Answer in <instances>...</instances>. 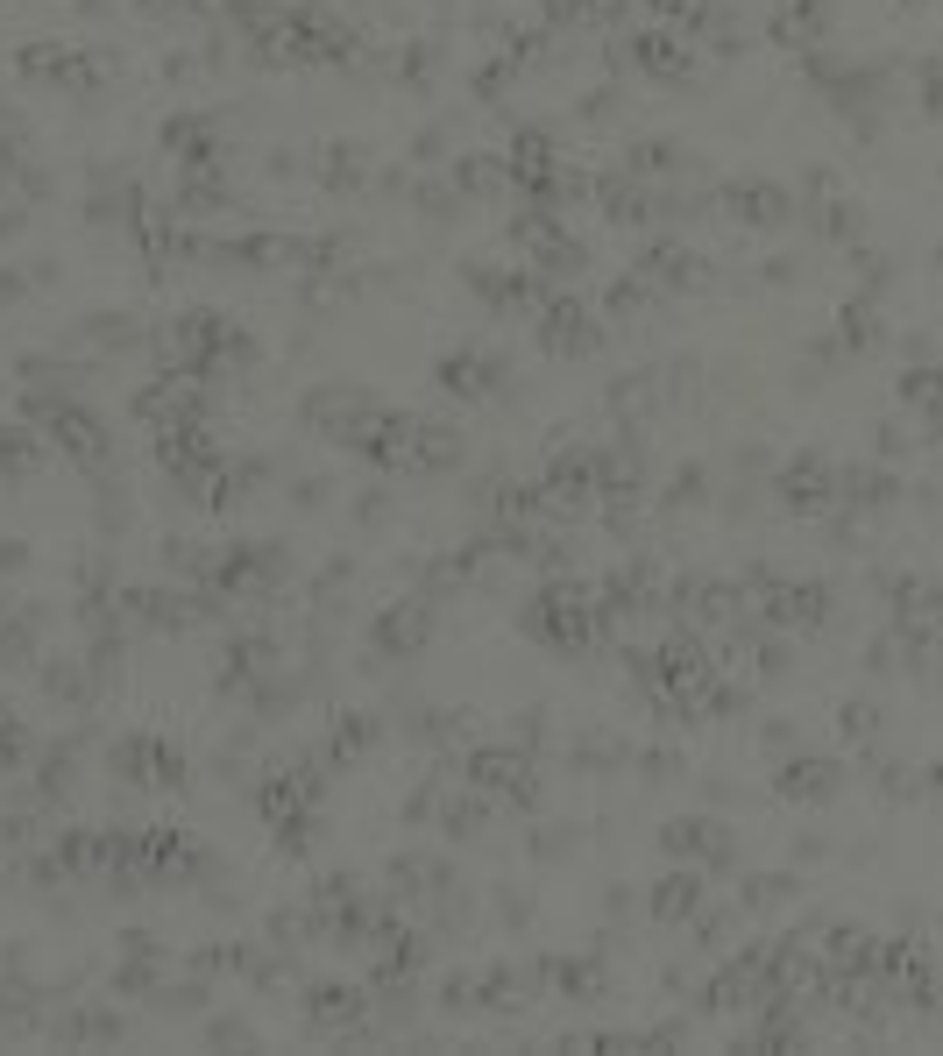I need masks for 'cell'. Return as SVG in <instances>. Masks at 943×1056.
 <instances>
[{"instance_id": "5", "label": "cell", "mask_w": 943, "mask_h": 1056, "mask_svg": "<svg viewBox=\"0 0 943 1056\" xmlns=\"http://www.w3.org/2000/svg\"><path fill=\"white\" fill-rule=\"evenodd\" d=\"M780 893H795V879H780V872H766V879H745V901L759 908V901H780Z\"/></svg>"}, {"instance_id": "3", "label": "cell", "mask_w": 943, "mask_h": 1056, "mask_svg": "<svg viewBox=\"0 0 943 1056\" xmlns=\"http://www.w3.org/2000/svg\"><path fill=\"white\" fill-rule=\"evenodd\" d=\"M695 901H702V886H695V879H667V886H660V915H688Z\"/></svg>"}, {"instance_id": "7", "label": "cell", "mask_w": 943, "mask_h": 1056, "mask_svg": "<svg viewBox=\"0 0 943 1056\" xmlns=\"http://www.w3.org/2000/svg\"><path fill=\"white\" fill-rule=\"evenodd\" d=\"M929 787H943V766H936V773H929Z\"/></svg>"}, {"instance_id": "1", "label": "cell", "mask_w": 943, "mask_h": 1056, "mask_svg": "<svg viewBox=\"0 0 943 1056\" xmlns=\"http://www.w3.org/2000/svg\"><path fill=\"white\" fill-rule=\"evenodd\" d=\"M788 787H795V801H837V787H844V766L837 759H795V773H788Z\"/></svg>"}, {"instance_id": "4", "label": "cell", "mask_w": 943, "mask_h": 1056, "mask_svg": "<svg viewBox=\"0 0 943 1056\" xmlns=\"http://www.w3.org/2000/svg\"><path fill=\"white\" fill-rule=\"evenodd\" d=\"M844 730H851L858 745H873V738H880V709H873V702H851V709H844Z\"/></svg>"}, {"instance_id": "2", "label": "cell", "mask_w": 943, "mask_h": 1056, "mask_svg": "<svg viewBox=\"0 0 943 1056\" xmlns=\"http://www.w3.org/2000/svg\"><path fill=\"white\" fill-rule=\"evenodd\" d=\"M844 341H851V348H880V341H887V319H880L866 298H858V305L844 312Z\"/></svg>"}, {"instance_id": "6", "label": "cell", "mask_w": 943, "mask_h": 1056, "mask_svg": "<svg viewBox=\"0 0 943 1056\" xmlns=\"http://www.w3.org/2000/svg\"><path fill=\"white\" fill-rule=\"evenodd\" d=\"M823 851H830V844H823V837H802V844H795V865H816V858H823Z\"/></svg>"}]
</instances>
